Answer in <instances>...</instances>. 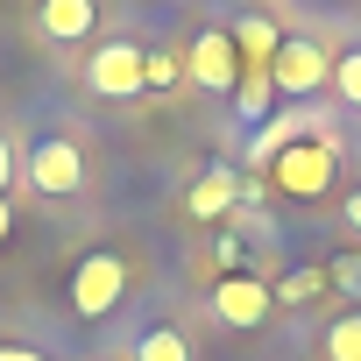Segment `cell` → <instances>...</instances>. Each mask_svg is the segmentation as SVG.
I'll return each instance as SVG.
<instances>
[{"instance_id":"6da1fadb","label":"cell","mask_w":361,"mask_h":361,"mask_svg":"<svg viewBox=\"0 0 361 361\" xmlns=\"http://www.w3.org/2000/svg\"><path fill=\"white\" fill-rule=\"evenodd\" d=\"M333 177H340V142H333V135H305V142H290V149L269 163V185L290 192V199H319Z\"/></svg>"},{"instance_id":"7a4b0ae2","label":"cell","mask_w":361,"mask_h":361,"mask_svg":"<svg viewBox=\"0 0 361 361\" xmlns=\"http://www.w3.org/2000/svg\"><path fill=\"white\" fill-rule=\"evenodd\" d=\"M269 85L290 92V99L326 92V85H333V57H326V43H312V36H283L276 57H269Z\"/></svg>"},{"instance_id":"3957f363","label":"cell","mask_w":361,"mask_h":361,"mask_svg":"<svg viewBox=\"0 0 361 361\" xmlns=\"http://www.w3.org/2000/svg\"><path fill=\"white\" fill-rule=\"evenodd\" d=\"M121 298H128V262L106 255V248H92V255L71 269V305H78V319H106Z\"/></svg>"},{"instance_id":"277c9868","label":"cell","mask_w":361,"mask_h":361,"mask_svg":"<svg viewBox=\"0 0 361 361\" xmlns=\"http://www.w3.org/2000/svg\"><path fill=\"white\" fill-rule=\"evenodd\" d=\"M22 170H29V185H36L43 199H71V192L85 185V156H78L71 135H43V142L22 156Z\"/></svg>"},{"instance_id":"5b68a950","label":"cell","mask_w":361,"mask_h":361,"mask_svg":"<svg viewBox=\"0 0 361 361\" xmlns=\"http://www.w3.org/2000/svg\"><path fill=\"white\" fill-rule=\"evenodd\" d=\"M185 78L206 85V92H234V85H241V50H234V36H227V29H199L192 50H185Z\"/></svg>"},{"instance_id":"8992f818","label":"cell","mask_w":361,"mask_h":361,"mask_svg":"<svg viewBox=\"0 0 361 361\" xmlns=\"http://www.w3.org/2000/svg\"><path fill=\"white\" fill-rule=\"evenodd\" d=\"M85 85H92L99 99H135V92H149V85H142V43H99V50L85 57Z\"/></svg>"},{"instance_id":"52a82bcc","label":"cell","mask_w":361,"mask_h":361,"mask_svg":"<svg viewBox=\"0 0 361 361\" xmlns=\"http://www.w3.org/2000/svg\"><path fill=\"white\" fill-rule=\"evenodd\" d=\"M305 135H333V121L319 114V106H290V114H276V121H262L255 128V142H248V163L255 170H269L290 142H305Z\"/></svg>"},{"instance_id":"ba28073f","label":"cell","mask_w":361,"mask_h":361,"mask_svg":"<svg viewBox=\"0 0 361 361\" xmlns=\"http://www.w3.org/2000/svg\"><path fill=\"white\" fill-rule=\"evenodd\" d=\"M269 312H276V290H269V283H255V276H220V283H213V319H220V326L248 333V326H262Z\"/></svg>"},{"instance_id":"9c48e42d","label":"cell","mask_w":361,"mask_h":361,"mask_svg":"<svg viewBox=\"0 0 361 361\" xmlns=\"http://www.w3.org/2000/svg\"><path fill=\"white\" fill-rule=\"evenodd\" d=\"M234 199H241V177H234L227 163H213L199 185L185 192V213H192V220H227V213H234Z\"/></svg>"},{"instance_id":"30bf717a","label":"cell","mask_w":361,"mask_h":361,"mask_svg":"<svg viewBox=\"0 0 361 361\" xmlns=\"http://www.w3.org/2000/svg\"><path fill=\"white\" fill-rule=\"evenodd\" d=\"M92 22H99L92 0H36V29L50 43H78V36H92Z\"/></svg>"},{"instance_id":"8fae6325","label":"cell","mask_w":361,"mask_h":361,"mask_svg":"<svg viewBox=\"0 0 361 361\" xmlns=\"http://www.w3.org/2000/svg\"><path fill=\"white\" fill-rule=\"evenodd\" d=\"M276 22L269 15H241V29H234V50H241V71H269V57H276Z\"/></svg>"},{"instance_id":"7c38bea8","label":"cell","mask_w":361,"mask_h":361,"mask_svg":"<svg viewBox=\"0 0 361 361\" xmlns=\"http://www.w3.org/2000/svg\"><path fill=\"white\" fill-rule=\"evenodd\" d=\"M269 99H276V85H269V71H241V85H234V114L262 128V114H269Z\"/></svg>"},{"instance_id":"4fadbf2b","label":"cell","mask_w":361,"mask_h":361,"mask_svg":"<svg viewBox=\"0 0 361 361\" xmlns=\"http://www.w3.org/2000/svg\"><path fill=\"white\" fill-rule=\"evenodd\" d=\"M135 361H192V347H185L177 326H149V333L135 340Z\"/></svg>"},{"instance_id":"5bb4252c","label":"cell","mask_w":361,"mask_h":361,"mask_svg":"<svg viewBox=\"0 0 361 361\" xmlns=\"http://www.w3.org/2000/svg\"><path fill=\"white\" fill-rule=\"evenodd\" d=\"M326 361H361V312H340L326 326Z\"/></svg>"},{"instance_id":"9a60e30c","label":"cell","mask_w":361,"mask_h":361,"mask_svg":"<svg viewBox=\"0 0 361 361\" xmlns=\"http://www.w3.org/2000/svg\"><path fill=\"white\" fill-rule=\"evenodd\" d=\"M177 78H185V57L177 50H142V85L149 92H170Z\"/></svg>"},{"instance_id":"2e32d148","label":"cell","mask_w":361,"mask_h":361,"mask_svg":"<svg viewBox=\"0 0 361 361\" xmlns=\"http://www.w3.org/2000/svg\"><path fill=\"white\" fill-rule=\"evenodd\" d=\"M326 290V269H290L283 283H276V305H312Z\"/></svg>"},{"instance_id":"e0dca14e","label":"cell","mask_w":361,"mask_h":361,"mask_svg":"<svg viewBox=\"0 0 361 361\" xmlns=\"http://www.w3.org/2000/svg\"><path fill=\"white\" fill-rule=\"evenodd\" d=\"M333 92H340L347 106H361V50H340V57H333Z\"/></svg>"},{"instance_id":"ac0fdd59","label":"cell","mask_w":361,"mask_h":361,"mask_svg":"<svg viewBox=\"0 0 361 361\" xmlns=\"http://www.w3.org/2000/svg\"><path fill=\"white\" fill-rule=\"evenodd\" d=\"M326 283H333V290H354V298H361V255H340V262L326 269Z\"/></svg>"},{"instance_id":"d6986e66","label":"cell","mask_w":361,"mask_h":361,"mask_svg":"<svg viewBox=\"0 0 361 361\" xmlns=\"http://www.w3.org/2000/svg\"><path fill=\"white\" fill-rule=\"evenodd\" d=\"M15 170H22V156H15V142L0 135V199H8V185H15Z\"/></svg>"},{"instance_id":"ffe728a7","label":"cell","mask_w":361,"mask_h":361,"mask_svg":"<svg viewBox=\"0 0 361 361\" xmlns=\"http://www.w3.org/2000/svg\"><path fill=\"white\" fill-rule=\"evenodd\" d=\"M0 361H50V354H36V347H15V340H8V347H0Z\"/></svg>"},{"instance_id":"44dd1931","label":"cell","mask_w":361,"mask_h":361,"mask_svg":"<svg viewBox=\"0 0 361 361\" xmlns=\"http://www.w3.org/2000/svg\"><path fill=\"white\" fill-rule=\"evenodd\" d=\"M8 234H15V206L0 199V248H8Z\"/></svg>"},{"instance_id":"7402d4cb","label":"cell","mask_w":361,"mask_h":361,"mask_svg":"<svg viewBox=\"0 0 361 361\" xmlns=\"http://www.w3.org/2000/svg\"><path fill=\"white\" fill-rule=\"evenodd\" d=\"M347 227H354V234H361V192H354V199H347Z\"/></svg>"}]
</instances>
